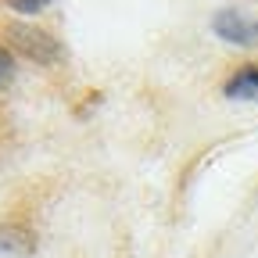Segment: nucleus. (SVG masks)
I'll list each match as a JSON object with an SVG mask.
<instances>
[{
  "mask_svg": "<svg viewBox=\"0 0 258 258\" xmlns=\"http://www.w3.org/2000/svg\"><path fill=\"white\" fill-rule=\"evenodd\" d=\"M4 40H8L11 54L29 57L36 64H61V57H64V47L50 36V32L40 29V25H29V22H11L4 29Z\"/></svg>",
  "mask_w": 258,
  "mask_h": 258,
  "instance_id": "1",
  "label": "nucleus"
},
{
  "mask_svg": "<svg viewBox=\"0 0 258 258\" xmlns=\"http://www.w3.org/2000/svg\"><path fill=\"white\" fill-rule=\"evenodd\" d=\"M212 29H215V36L226 40V43H233V47H251L258 43V22L237 8H222L215 18H212Z\"/></svg>",
  "mask_w": 258,
  "mask_h": 258,
  "instance_id": "2",
  "label": "nucleus"
},
{
  "mask_svg": "<svg viewBox=\"0 0 258 258\" xmlns=\"http://www.w3.org/2000/svg\"><path fill=\"white\" fill-rule=\"evenodd\" d=\"M222 93L230 101H258V64H244L222 83Z\"/></svg>",
  "mask_w": 258,
  "mask_h": 258,
  "instance_id": "3",
  "label": "nucleus"
},
{
  "mask_svg": "<svg viewBox=\"0 0 258 258\" xmlns=\"http://www.w3.org/2000/svg\"><path fill=\"white\" fill-rule=\"evenodd\" d=\"M11 79H15V54L0 43V86H8Z\"/></svg>",
  "mask_w": 258,
  "mask_h": 258,
  "instance_id": "4",
  "label": "nucleus"
},
{
  "mask_svg": "<svg viewBox=\"0 0 258 258\" xmlns=\"http://www.w3.org/2000/svg\"><path fill=\"white\" fill-rule=\"evenodd\" d=\"M8 8L18 15H40L43 8H50V0H8Z\"/></svg>",
  "mask_w": 258,
  "mask_h": 258,
  "instance_id": "5",
  "label": "nucleus"
},
{
  "mask_svg": "<svg viewBox=\"0 0 258 258\" xmlns=\"http://www.w3.org/2000/svg\"><path fill=\"white\" fill-rule=\"evenodd\" d=\"M18 251H22L18 237H11V230H0V254H18Z\"/></svg>",
  "mask_w": 258,
  "mask_h": 258,
  "instance_id": "6",
  "label": "nucleus"
}]
</instances>
